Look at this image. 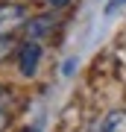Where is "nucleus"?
<instances>
[{"label":"nucleus","mask_w":126,"mask_h":132,"mask_svg":"<svg viewBox=\"0 0 126 132\" xmlns=\"http://www.w3.org/2000/svg\"><path fill=\"white\" fill-rule=\"evenodd\" d=\"M23 24H27V9L21 3H0V38H9Z\"/></svg>","instance_id":"1"},{"label":"nucleus","mask_w":126,"mask_h":132,"mask_svg":"<svg viewBox=\"0 0 126 132\" xmlns=\"http://www.w3.org/2000/svg\"><path fill=\"white\" fill-rule=\"evenodd\" d=\"M38 62H41V44L27 38V41L21 44V50H18V68H21V73L23 76H32L38 71Z\"/></svg>","instance_id":"2"},{"label":"nucleus","mask_w":126,"mask_h":132,"mask_svg":"<svg viewBox=\"0 0 126 132\" xmlns=\"http://www.w3.org/2000/svg\"><path fill=\"white\" fill-rule=\"evenodd\" d=\"M23 32H27L29 41H44V38H50L56 32V18H50V15H38V18L27 21L23 24Z\"/></svg>","instance_id":"3"},{"label":"nucleus","mask_w":126,"mask_h":132,"mask_svg":"<svg viewBox=\"0 0 126 132\" xmlns=\"http://www.w3.org/2000/svg\"><path fill=\"white\" fill-rule=\"evenodd\" d=\"M100 132H126V109H114L97 123Z\"/></svg>","instance_id":"4"},{"label":"nucleus","mask_w":126,"mask_h":132,"mask_svg":"<svg viewBox=\"0 0 126 132\" xmlns=\"http://www.w3.org/2000/svg\"><path fill=\"white\" fill-rule=\"evenodd\" d=\"M123 6H126V0H112V3L106 6V15H114V12H120Z\"/></svg>","instance_id":"5"},{"label":"nucleus","mask_w":126,"mask_h":132,"mask_svg":"<svg viewBox=\"0 0 126 132\" xmlns=\"http://www.w3.org/2000/svg\"><path fill=\"white\" fill-rule=\"evenodd\" d=\"M9 50H12V44H9V38H0V62H3L6 56H9Z\"/></svg>","instance_id":"6"},{"label":"nucleus","mask_w":126,"mask_h":132,"mask_svg":"<svg viewBox=\"0 0 126 132\" xmlns=\"http://www.w3.org/2000/svg\"><path fill=\"white\" fill-rule=\"evenodd\" d=\"M70 0H47V6H53V9H62V6H68Z\"/></svg>","instance_id":"7"},{"label":"nucleus","mask_w":126,"mask_h":132,"mask_svg":"<svg viewBox=\"0 0 126 132\" xmlns=\"http://www.w3.org/2000/svg\"><path fill=\"white\" fill-rule=\"evenodd\" d=\"M6 123H9V118H6V112H0V132L6 129Z\"/></svg>","instance_id":"8"}]
</instances>
